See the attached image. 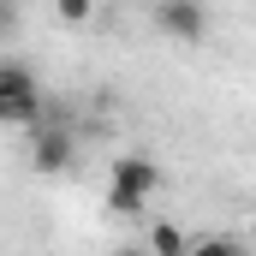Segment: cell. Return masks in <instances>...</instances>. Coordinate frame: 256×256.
<instances>
[{
    "mask_svg": "<svg viewBox=\"0 0 256 256\" xmlns=\"http://www.w3.org/2000/svg\"><path fill=\"white\" fill-rule=\"evenodd\" d=\"M155 256H179V250H191V238L179 232V226H149V238H143Z\"/></svg>",
    "mask_w": 256,
    "mask_h": 256,
    "instance_id": "cell-5",
    "label": "cell"
},
{
    "mask_svg": "<svg viewBox=\"0 0 256 256\" xmlns=\"http://www.w3.org/2000/svg\"><path fill=\"white\" fill-rule=\"evenodd\" d=\"M155 185H161V167L149 155H120L114 173H108V208L114 214H143V202L155 196Z\"/></svg>",
    "mask_w": 256,
    "mask_h": 256,
    "instance_id": "cell-1",
    "label": "cell"
},
{
    "mask_svg": "<svg viewBox=\"0 0 256 256\" xmlns=\"http://www.w3.org/2000/svg\"><path fill=\"white\" fill-rule=\"evenodd\" d=\"M42 114H48V96L36 90L30 66L6 60L0 66V120H6V126H36Z\"/></svg>",
    "mask_w": 256,
    "mask_h": 256,
    "instance_id": "cell-2",
    "label": "cell"
},
{
    "mask_svg": "<svg viewBox=\"0 0 256 256\" xmlns=\"http://www.w3.org/2000/svg\"><path fill=\"white\" fill-rule=\"evenodd\" d=\"M54 18L72 24V30H84V24L96 18V0H54Z\"/></svg>",
    "mask_w": 256,
    "mask_h": 256,
    "instance_id": "cell-6",
    "label": "cell"
},
{
    "mask_svg": "<svg viewBox=\"0 0 256 256\" xmlns=\"http://www.w3.org/2000/svg\"><path fill=\"white\" fill-rule=\"evenodd\" d=\"M155 30L173 42H202L208 36V6L202 0H155Z\"/></svg>",
    "mask_w": 256,
    "mask_h": 256,
    "instance_id": "cell-4",
    "label": "cell"
},
{
    "mask_svg": "<svg viewBox=\"0 0 256 256\" xmlns=\"http://www.w3.org/2000/svg\"><path fill=\"white\" fill-rule=\"evenodd\" d=\"M72 131H66V120H60V108H48L36 126H30V161H36V173H66L72 167Z\"/></svg>",
    "mask_w": 256,
    "mask_h": 256,
    "instance_id": "cell-3",
    "label": "cell"
},
{
    "mask_svg": "<svg viewBox=\"0 0 256 256\" xmlns=\"http://www.w3.org/2000/svg\"><path fill=\"white\" fill-rule=\"evenodd\" d=\"M250 250H256V220H250Z\"/></svg>",
    "mask_w": 256,
    "mask_h": 256,
    "instance_id": "cell-7",
    "label": "cell"
}]
</instances>
